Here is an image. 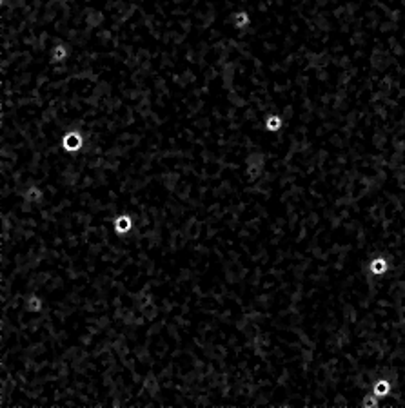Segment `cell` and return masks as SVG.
Masks as SVG:
<instances>
[{
	"instance_id": "9",
	"label": "cell",
	"mask_w": 405,
	"mask_h": 408,
	"mask_svg": "<svg viewBox=\"0 0 405 408\" xmlns=\"http://www.w3.org/2000/svg\"><path fill=\"white\" fill-rule=\"evenodd\" d=\"M376 403H378V398H376L375 394H373V398H367V399H365V401H364V405H365V407H367V408H371V407H376Z\"/></svg>"
},
{
	"instance_id": "7",
	"label": "cell",
	"mask_w": 405,
	"mask_h": 408,
	"mask_svg": "<svg viewBox=\"0 0 405 408\" xmlns=\"http://www.w3.org/2000/svg\"><path fill=\"white\" fill-rule=\"evenodd\" d=\"M66 58V49L62 46H57L53 49V60H64Z\"/></svg>"
},
{
	"instance_id": "5",
	"label": "cell",
	"mask_w": 405,
	"mask_h": 408,
	"mask_svg": "<svg viewBox=\"0 0 405 408\" xmlns=\"http://www.w3.org/2000/svg\"><path fill=\"white\" fill-rule=\"evenodd\" d=\"M247 24H249V15H247L246 11H240V13H236V15H235V26L238 27V29H244Z\"/></svg>"
},
{
	"instance_id": "8",
	"label": "cell",
	"mask_w": 405,
	"mask_h": 408,
	"mask_svg": "<svg viewBox=\"0 0 405 408\" xmlns=\"http://www.w3.org/2000/svg\"><path fill=\"white\" fill-rule=\"evenodd\" d=\"M27 308H29V310H40V308H42V301L36 300V298H31Z\"/></svg>"
},
{
	"instance_id": "2",
	"label": "cell",
	"mask_w": 405,
	"mask_h": 408,
	"mask_svg": "<svg viewBox=\"0 0 405 408\" xmlns=\"http://www.w3.org/2000/svg\"><path fill=\"white\" fill-rule=\"evenodd\" d=\"M115 229H117L118 234H124V232H129L131 229V218L129 216H120L115 221Z\"/></svg>"
},
{
	"instance_id": "6",
	"label": "cell",
	"mask_w": 405,
	"mask_h": 408,
	"mask_svg": "<svg viewBox=\"0 0 405 408\" xmlns=\"http://www.w3.org/2000/svg\"><path fill=\"white\" fill-rule=\"evenodd\" d=\"M280 125H282V120H280V116H269L266 122V127L267 131H278L280 129Z\"/></svg>"
},
{
	"instance_id": "1",
	"label": "cell",
	"mask_w": 405,
	"mask_h": 408,
	"mask_svg": "<svg viewBox=\"0 0 405 408\" xmlns=\"http://www.w3.org/2000/svg\"><path fill=\"white\" fill-rule=\"evenodd\" d=\"M62 145H64L66 151H78V149L82 147V136L78 133H67L66 136H64Z\"/></svg>"
},
{
	"instance_id": "3",
	"label": "cell",
	"mask_w": 405,
	"mask_h": 408,
	"mask_svg": "<svg viewBox=\"0 0 405 408\" xmlns=\"http://www.w3.org/2000/svg\"><path fill=\"white\" fill-rule=\"evenodd\" d=\"M385 269H387V261L384 258H376V260L371 261V272L373 274H384Z\"/></svg>"
},
{
	"instance_id": "4",
	"label": "cell",
	"mask_w": 405,
	"mask_h": 408,
	"mask_svg": "<svg viewBox=\"0 0 405 408\" xmlns=\"http://www.w3.org/2000/svg\"><path fill=\"white\" fill-rule=\"evenodd\" d=\"M391 392V385L387 381H378L375 385V396L376 398H384V396H387V394Z\"/></svg>"
}]
</instances>
